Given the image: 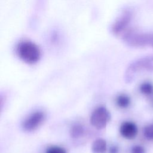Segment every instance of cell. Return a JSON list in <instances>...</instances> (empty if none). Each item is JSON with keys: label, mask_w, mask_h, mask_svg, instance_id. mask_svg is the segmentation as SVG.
I'll list each match as a JSON object with an SVG mask.
<instances>
[{"label": "cell", "mask_w": 153, "mask_h": 153, "mask_svg": "<svg viewBox=\"0 0 153 153\" xmlns=\"http://www.w3.org/2000/svg\"><path fill=\"white\" fill-rule=\"evenodd\" d=\"M121 36L123 41L131 47H150L153 49V33L142 32L128 28Z\"/></svg>", "instance_id": "6da1fadb"}, {"label": "cell", "mask_w": 153, "mask_h": 153, "mask_svg": "<svg viewBox=\"0 0 153 153\" xmlns=\"http://www.w3.org/2000/svg\"><path fill=\"white\" fill-rule=\"evenodd\" d=\"M16 52L17 56L27 64L36 63L41 57V51L39 47L29 40L20 41L16 45Z\"/></svg>", "instance_id": "7a4b0ae2"}, {"label": "cell", "mask_w": 153, "mask_h": 153, "mask_svg": "<svg viewBox=\"0 0 153 153\" xmlns=\"http://www.w3.org/2000/svg\"><path fill=\"white\" fill-rule=\"evenodd\" d=\"M144 72H153V55L141 57L132 62L126 71L125 79L126 82H131Z\"/></svg>", "instance_id": "3957f363"}, {"label": "cell", "mask_w": 153, "mask_h": 153, "mask_svg": "<svg viewBox=\"0 0 153 153\" xmlns=\"http://www.w3.org/2000/svg\"><path fill=\"white\" fill-rule=\"evenodd\" d=\"M111 120V114L108 109L103 106L96 108L92 112L90 121L91 124L97 129H103Z\"/></svg>", "instance_id": "277c9868"}, {"label": "cell", "mask_w": 153, "mask_h": 153, "mask_svg": "<svg viewBox=\"0 0 153 153\" xmlns=\"http://www.w3.org/2000/svg\"><path fill=\"white\" fill-rule=\"evenodd\" d=\"M133 13L130 9H125L111 26V32L117 36L121 35L127 29L132 20Z\"/></svg>", "instance_id": "5b68a950"}, {"label": "cell", "mask_w": 153, "mask_h": 153, "mask_svg": "<svg viewBox=\"0 0 153 153\" xmlns=\"http://www.w3.org/2000/svg\"><path fill=\"white\" fill-rule=\"evenodd\" d=\"M45 118V115L43 112H35L22 122V127L26 131H34L43 123Z\"/></svg>", "instance_id": "8992f818"}, {"label": "cell", "mask_w": 153, "mask_h": 153, "mask_svg": "<svg viewBox=\"0 0 153 153\" xmlns=\"http://www.w3.org/2000/svg\"><path fill=\"white\" fill-rule=\"evenodd\" d=\"M120 133L124 138L132 140L137 136L138 128L137 125L132 121H124L120 127Z\"/></svg>", "instance_id": "52a82bcc"}, {"label": "cell", "mask_w": 153, "mask_h": 153, "mask_svg": "<svg viewBox=\"0 0 153 153\" xmlns=\"http://www.w3.org/2000/svg\"><path fill=\"white\" fill-rule=\"evenodd\" d=\"M91 151L93 153H105L107 151V143L102 138L95 139L91 145Z\"/></svg>", "instance_id": "ba28073f"}, {"label": "cell", "mask_w": 153, "mask_h": 153, "mask_svg": "<svg viewBox=\"0 0 153 153\" xmlns=\"http://www.w3.org/2000/svg\"><path fill=\"white\" fill-rule=\"evenodd\" d=\"M84 126L79 123L74 124L70 129V135L74 139H78L83 136L84 133Z\"/></svg>", "instance_id": "9c48e42d"}, {"label": "cell", "mask_w": 153, "mask_h": 153, "mask_svg": "<svg viewBox=\"0 0 153 153\" xmlns=\"http://www.w3.org/2000/svg\"><path fill=\"white\" fill-rule=\"evenodd\" d=\"M116 103L120 108H127L130 105L131 100L128 95L122 94L117 96L116 99Z\"/></svg>", "instance_id": "30bf717a"}, {"label": "cell", "mask_w": 153, "mask_h": 153, "mask_svg": "<svg viewBox=\"0 0 153 153\" xmlns=\"http://www.w3.org/2000/svg\"><path fill=\"white\" fill-rule=\"evenodd\" d=\"M140 92L145 96H150L153 94V84L149 81H145L139 86Z\"/></svg>", "instance_id": "8fae6325"}, {"label": "cell", "mask_w": 153, "mask_h": 153, "mask_svg": "<svg viewBox=\"0 0 153 153\" xmlns=\"http://www.w3.org/2000/svg\"><path fill=\"white\" fill-rule=\"evenodd\" d=\"M143 134L145 138L148 140H153V123L144 127Z\"/></svg>", "instance_id": "7c38bea8"}, {"label": "cell", "mask_w": 153, "mask_h": 153, "mask_svg": "<svg viewBox=\"0 0 153 153\" xmlns=\"http://www.w3.org/2000/svg\"><path fill=\"white\" fill-rule=\"evenodd\" d=\"M45 153H66V150L59 146H53L48 148Z\"/></svg>", "instance_id": "4fadbf2b"}, {"label": "cell", "mask_w": 153, "mask_h": 153, "mask_svg": "<svg viewBox=\"0 0 153 153\" xmlns=\"http://www.w3.org/2000/svg\"><path fill=\"white\" fill-rule=\"evenodd\" d=\"M131 153H145V149L142 145H135L131 148Z\"/></svg>", "instance_id": "5bb4252c"}, {"label": "cell", "mask_w": 153, "mask_h": 153, "mask_svg": "<svg viewBox=\"0 0 153 153\" xmlns=\"http://www.w3.org/2000/svg\"><path fill=\"white\" fill-rule=\"evenodd\" d=\"M118 148L116 146H113L111 147L109 149V153H118Z\"/></svg>", "instance_id": "9a60e30c"}]
</instances>
